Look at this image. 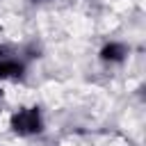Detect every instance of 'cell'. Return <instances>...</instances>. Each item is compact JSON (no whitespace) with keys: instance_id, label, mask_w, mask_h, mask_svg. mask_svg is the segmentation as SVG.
I'll return each instance as SVG.
<instances>
[{"instance_id":"7a4b0ae2","label":"cell","mask_w":146,"mask_h":146,"mask_svg":"<svg viewBox=\"0 0 146 146\" xmlns=\"http://www.w3.org/2000/svg\"><path fill=\"white\" fill-rule=\"evenodd\" d=\"M128 55H130V46H128L125 41H119V39L105 41V43L100 46V50H98V59H100L103 64H107V66H119V64H123V62L128 59Z\"/></svg>"},{"instance_id":"6da1fadb","label":"cell","mask_w":146,"mask_h":146,"mask_svg":"<svg viewBox=\"0 0 146 146\" xmlns=\"http://www.w3.org/2000/svg\"><path fill=\"white\" fill-rule=\"evenodd\" d=\"M9 130L21 139L39 137L46 132V116L39 105H23L9 114Z\"/></svg>"},{"instance_id":"3957f363","label":"cell","mask_w":146,"mask_h":146,"mask_svg":"<svg viewBox=\"0 0 146 146\" xmlns=\"http://www.w3.org/2000/svg\"><path fill=\"white\" fill-rule=\"evenodd\" d=\"M32 2H52V0H32Z\"/></svg>"}]
</instances>
